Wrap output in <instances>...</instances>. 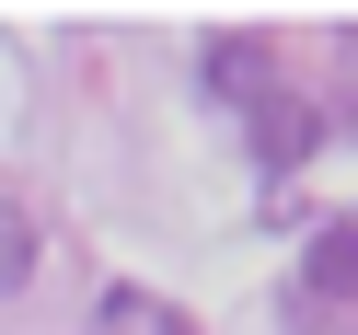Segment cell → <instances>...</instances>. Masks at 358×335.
Masks as SVG:
<instances>
[{
  "label": "cell",
  "instance_id": "1",
  "mask_svg": "<svg viewBox=\"0 0 358 335\" xmlns=\"http://www.w3.org/2000/svg\"><path fill=\"white\" fill-rule=\"evenodd\" d=\"M301 278L324 289V301H347V289H358V220H335V231L312 243V255H301Z\"/></svg>",
  "mask_w": 358,
  "mask_h": 335
},
{
  "label": "cell",
  "instance_id": "2",
  "mask_svg": "<svg viewBox=\"0 0 358 335\" xmlns=\"http://www.w3.org/2000/svg\"><path fill=\"white\" fill-rule=\"evenodd\" d=\"M208 93H231V104H266V47H255V35L208 47Z\"/></svg>",
  "mask_w": 358,
  "mask_h": 335
},
{
  "label": "cell",
  "instance_id": "3",
  "mask_svg": "<svg viewBox=\"0 0 358 335\" xmlns=\"http://www.w3.org/2000/svg\"><path fill=\"white\" fill-rule=\"evenodd\" d=\"M24 278H35V220L0 208V289H24Z\"/></svg>",
  "mask_w": 358,
  "mask_h": 335
}]
</instances>
